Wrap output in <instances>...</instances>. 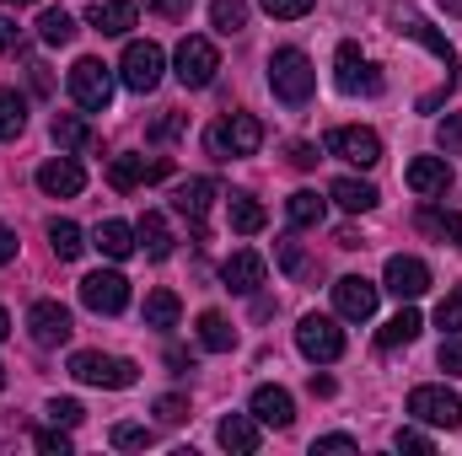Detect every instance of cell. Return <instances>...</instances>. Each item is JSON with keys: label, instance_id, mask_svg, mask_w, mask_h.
I'll return each instance as SVG.
<instances>
[{"label": "cell", "instance_id": "36", "mask_svg": "<svg viewBox=\"0 0 462 456\" xmlns=\"http://www.w3.org/2000/svg\"><path fill=\"white\" fill-rule=\"evenodd\" d=\"M226 215H231V231H242V236H253V231H263V226H269L263 205H258V199H247V194H231Z\"/></svg>", "mask_w": 462, "mask_h": 456}, {"label": "cell", "instance_id": "32", "mask_svg": "<svg viewBox=\"0 0 462 456\" xmlns=\"http://www.w3.org/2000/svg\"><path fill=\"white\" fill-rule=\"evenodd\" d=\"M38 38H43L49 49H65V43L76 38V16H70V11H60V5H49V11L38 16Z\"/></svg>", "mask_w": 462, "mask_h": 456}, {"label": "cell", "instance_id": "2", "mask_svg": "<svg viewBox=\"0 0 462 456\" xmlns=\"http://www.w3.org/2000/svg\"><path fill=\"white\" fill-rule=\"evenodd\" d=\"M387 22H393V32H403V38L425 43V49L447 65V81L457 87V49L447 43V32H436V27H430V16H425L414 0H393V5H387Z\"/></svg>", "mask_w": 462, "mask_h": 456}, {"label": "cell", "instance_id": "28", "mask_svg": "<svg viewBox=\"0 0 462 456\" xmlns=\"http://www.w3.org/2000/svg\"><path fill=\"white\" fill-rule=\"evenodd\" d=\"M420 328H425V317H420L414 306H403V312H398V317H393V323L376 333V349H403V343L420 339Z\"/></svg>", "mask_w": 462, "mask_h": 456}, {"label": "cell", "instance_id": "31", "mask_svg": "<svg viewBox=\"0 0 462 456\" xmlns=\"http://www.w3.org/2000/svg\"><path fill=\"white\" fill-rule=\"evenodd\" d=\"M27 129V97L16 87H0V140H16Z\"/></svg>", "mask_w": 462, "mask_h": 456}, {"label": "cell", "instance_id": "12", "mask_svg": "<svg viewBox=\"0 0 462 456\" xmlns=\"http://www.w3.org/2000/svg\"><path fill=\"white\" fill-rule=\"evenodd\" d=\"M216 70H221V54H216L210 38H183V43H178V81H183L189 92H205V87L216 81Z\"/></svg>", "mask_w": 462, "mask_h": 456}, {"label": "cell", "instance_id": "18", "mask_svg": "<svg viewBox=\"0 0 462 456\" xmlns=\"http://www.w3.org/2000/svg\"><path fill=\"white\" fill-rule=\"evenodd\" d=\"M376 296H382V285H371L360 274H345L334 285V306H339V317H349V323H365L376 312Z\"/></svg>", "mask_w": 462, "mask_h": 456}, {"label": "cell", "instance_id": "57", "mask_svg": "<svg viewBox=\"0 0 462 456\" xmlns=\"http://www.w3.org/2000/svg\"><path fill=\"white\" fill-rule=\"evenodd\" d=\"M441 11H452V16H462V0H441Z\"/></svg>", "mask_w": 462, "mask_h": 456}, {"label": "cell", "instance_id": "37", "mask_svg": "<svg viewBox=\"0 0 462 456\" xmlns=\"http://www.w3.org/2000/svg\"><path fill=\"white\" fill-rule=\"evenodd\" d=\"M210 27H216V32H242V27H247V5H242V0H216V5H210Z\"/></svg>", "mask_w": 462, "mask_h": 456}, {"label": "cell", "instance_id": "49", "mask_svg": "<svg viewBox=\"0 0 462 456\" xmlns=\"http://www.w3.org/2000/svg\"><path fill=\"white\" fill-rule=\"evenodd\" d=\"M318 161H323V156H318V145H307V140H296V145H291V167H301V172H307V167H318Z\"/></svg>", "mask_w": 462, "mask_h": 456}, {"label": "cell", "instance_id": "44", "mask_svg": "<svg viewBox=\"0 0 462 456\" xmlns=\"http://www.w3.org/2000/svg\"><path fill=\"white\" fill-rule=\"evenodd\" d=\"M393 446H398V451H414V456H430V435L414 430V424H403V430L393 435Z\"/></svg>", "mask_w": 462, "mask_h": 456}, {"label": "cell", "instance_id": "20", "mask_svg": "<svg viewBox=\"0 0 462 456\" xmlns=\"http://www.w3.org/2000/svg\"><path fill=\"white\" fill-rule=\"evenodd\" d=\"M247 408H253V419L269 424V430H291V424H296V397H291L285 387H258Z\"/></svg>", "mask_w": 462, "mask_h": 456}, {"label": "cell", "instance_id": "3", "mask_svg": "<svg viewBox=\"0 0 462 456\" xmlns=\"http://www.w3.org/2000/svg\"><path fill=\"white\" fill-rule=\"evenodd\" d=\"M263 145V123L253 114H231L221 123H210L205 129V150L216 156V161H236V156H253Z\"/></svg>", "mask_w": 462, "mask_h": 456}, {"label": "cell", "instance_id": "26", "mask_svg": "<svg viewBox=\"0 0 462 456\" xmlns=\"http://www.w3.org/2000/svg\"><path fill=\"white\" fill-rule=\"evenodd\" d=\"M328 199H334L339 210H349V215H365V210H376V188H371V183H360V178H334Z\"/></svg>", "mask_w": 462, "mask_h": 456}, {"label": "cell", "instance_id": "33", "mask_svg": "<svg viewBox=\"0 0 462 456\" xmlns=\"http://www.w3.org/2000/svg\"><path fill=\"white\" fill-rule=\"evenodd\" d=\"M49 247H54V258L60 263H70V258H81L87 252V236L76 221H49Z\"/></svg>", "mask_w": 462, "mask_h": 456}, {"label": "cell", "instance_id": "52", "mask_svg": "<svg viewBox=\"0 0 462 456\" xmlns=\"http://www.w3.org/2000/svg\"><path fill=\"white\" fill-rule=\"evenodd\" d=\"M145 5H151L156 16H183V11H189L194 0H145Z\"/></svg>", "mask_w": 462, "mask_h": 456}, {"label": "cell", "instance_id": "30", "mask_svg": "<svg viewBox=\"0 0 462 456\" xmlns=\"http://www.w3.org/2000/svg\"><path fill=\"white\" fill-rule=\"evenodd\" d=\"M285 221L296 231H307V226H323V199L312 194V188H296L291 199H285Z\"/></svg>", "mask_w": 462, "mask_h": 456}, {"label": "cell", "instance_id": "10", "mask_svg": "<svg viewBox=\"0 0 462 456\" xmlns=\"http://www.w3.org/2000/svg\"><path fill=\"white\" fill-rule=\"evenodd\" d=\"M328 156H339L349 167H376L382 161V140H376V129H365V123H339V129H328Z\"/></svg>", "mask_w": 462, "mask_h": 456}, {"label": "cell", "instance_id": "15", "mask_svg": "<svg viewBox=\"0 0 462 456\" xmlns=\"http://www.w3.org/2000/svg\"><path fill=\"white\" fill-rule=\"evenodd\" d=\"M27 333H32V343H43V349H60V343H70L76 323H70V312L60 301H32L27 306Z\"/></svg>", "mask_w": 462, "mask_h": 456}, {"label": "cell", "instance_id": "55", "mask_svg": "<svg viewBox=\"0 0 462 456\" xmlns=\"http://www.w3.org/2000/svg\"><path fill=\"white\" fill-rule=\"evenodd\" d=\"M334 242H339V247H365V242H360V231H355V226H345L339 236H334Z\"/></svg>", "mask_w": 462, "mask_h": 456}, {"label": "cell", "instance_id": "40", "mask_svg": "<svg viewBox=\"0 0 462 456\" xmlns=\"http://www.w3.org/2000/svg\"><path fill=\"white\" fill-rule=\"evenodd\" d=\"M436 328H447V333H462V290H452V296L436 306Z\"/></svg>", "mask_w": 462, "mask_h": 456}, {"label": "cell", "instance_id": "4", "mask_svg": "<svg viewBox=\"0 0 462 456\" xmlns=\"http://www.w3.org/2000/svg\"><path fill=\"white\" fill-rule=\"evenodd\" d=\"M70 376L87 381V387H108V392H124L140 381L134 360H118V354H97V349H76L70 354Z\"/></svg>", "mask_w": 462, "mask_h": 456}, {"label": "cell", "instance_id": "21", "mask_svg": "<svg viewBox=\"0 0 462 456\" xmlns=\"http://www.w3.org/2000/svg\"><path fill=\"white\" fill-rule=\"evenodd\" d=\"M263 274H269V269H263V258H258V252H247V247H242V252H231L226 263H221V285L236 290V296H253V290L263 285Z\"/></svg>", "mask_w": 462, "mask_h": 456}, {"label": "cell", "instance_id": "45", "mask_svg": "<svg viewBox=\"0 0 462 456\" xmlns=\"http://www.w3.org/2000/svg\"><path fill=\"white\" fill-rule=\"evenodd\" d=\"M436 360H441V370H447V376H462V333H447Z\"/></svg>", "mask_w": 462, "mask_h": 456}, {"label": "cell", "instance_id": "6", "mask_svg": "<svg viewBox=\"0 0 462 456\" xmlns=\"http://www.w3.org/2000/svg\"><path fill=\"white\" fill-rule=\"evenodd\" d=\"M70 97H76V108L103 114L114 103V70L103 59H76L70 65Z\"/></svg>", "mask_w": 462, "mask_h": 456}, {"label": "cell", "instance_id": "27", "mask_svg": "<svg viewBox=\"0 0 462 456\" xmlns=\"http://www.w3.org/2000/svg\"><path fill=\"white\" fill-rule=\"evenodd\" d=\"M92 247H97L103 258H129L140 242H134V226H124V221H103V226L92 231Z\"/></svg>", "mask_w": 462, "mask_h": 456}, {"label": "cell", "instance_id": "42", "mask_svg": "<svg viewBox=\"0 0 462 456\" xmlns=\"http://www.w3.org/2000/svg\"><path fill=\"white\" fill-rule=\"evenodd\" d=\"M43 414H49L54 424H65V430H76V424H81V403H76V397H54Z\"/></svg>", "mask_w": 462, "mask_h": 456}, {"label": "cell", "instance_id": "51", "mask_svg": "<svg viewBox=\"0 0 462 456\" xmlns=\"http://www.w3.org/2000/svg\"><path fill=\"white\" fill-rule=\"evenodd\" d=\"M167 365H172V376H189L194 370V354L189 349H167Z\"/></svg>", "mask_w": 462, "mask_h": 456}, {"label": "cell", "instance_id": "23", "mask_svg": "<svg viewBox=\"0 0 462 456\" xmlns=\"http://www.w3.org/2000/svg\"><path fill=\"white\" fill-rule=\"evenodd\" d=\"M134 16H140V11H134L129 0H92V5H87V22H92L103 38H124V32L134 27Z\"/></svg>", "mask_w": 462, "mask_h": 456}, {"label": "cell", "instance_id": "53", "mask_svg": "<svg viewBox=\"0 0 462 456\" xmlns=\"http://www.w3.org/2000/svg\"><path fill=\"white\" fill-rule=\"evenodd\" d=\"M156 140H172V134H183V114H172V118H162L156 129H151Z\"/></svg>", "mask_w": 462, "mask_h": 456}, {"label": "cell", "instance_id": "14", "mask_svg": "<svg viewBox=\"0 0 462 456\" xmlns=\"http://www.w3.org/2000/svg\"><path fill=\"white\" fill-rule=\"evenodd\" d=\"M162 178H172L167 156H156V161H145V156H114V167H108V188L114 194H134L140 183H162Z\"/></svg>", "mask_w": 462, "mask_h": 456}, {"label": "cell", "instance_id": "9", "mask_svg": "<svg viewBox=\"0 0 462 456\" xmlns=\"http://www.w3.org/2000/svg\"><path fill=\"white\" fill-rule=\"evenodd\" d=\"M409 414L420 424H436V430H462V397L447 387H414L409 392Z\"/></svg>", "mask_w": 462, "mask_h": 456}, {"label": "cell", "instance_id": "5", "mask_svg": "<svg viewBox=\"0 0 462 456\" xmlns=\"http://www.w3.org/2000/svg\"><path fill=\"white\" fill-rule=\"evenodd\" d=\"M296 349H301L312 365H334V360L345 354V328H339L334 317H323V312H307L301 328H296Z\"/></svg>", "mask_w": 462, "mask_h": 456}, {"label": "cell", "instance_id": "58", "mask_svg": "<svg viewBox=\"0 0 462 456\" xmlns=\"http://www.w3.org/2000/svg\"><path fill=\"white\" fill-rule=\"evenodd\" d=\"M5 5H38V0H5Z\"/></svg>", "mask_w": 462, "mask_h": 456}, {"label": "cell", "instance_id": "22", "mask_svg": "<svg viewBox=\"0 0 462 456\" xmlns=\"http://www.w3.org/2000/svg\"><path fill=\"white\" fill-rule=\"evenodd\" d=\"M216 441H221L226 451H236V456H253L258 446H263V430H258L253 414H226L221 430H216Z\"/></svg>", "mask_w": 462, "mask_h": 456}, {"label": "cell", "instance_id": "19", "mask_svg": "<svg viewBox=\"0 0 462 456\" xmlns=\"http://www.w3.org/2000/svg\"><path fill=\"white\" fill-rule=\"evenodd\" d=\"M403 183H409L420 199H436V194L452 188V167H447V156H414L409 172H403Z\"/></svg>", "mask_w": 462, "mask_h": 456}, {"label": "cell", "instance_id": "25", "mask_svg": "<svg viewBox=\"0 0 462 456\" xmlns=\"http://www.w3.org/2000/svg\"><path fill=\"white\" fill-rule=\"evenodd\" d=\"M134 242H140V252H145V258H156V263H162V258L172 252V231H167V215L145 210V215H140V226H134Z\"/></svg>", "mask_w": 462, "mask_h": 456}, {"label": "cell", "instance_id": "29", "mask_svg": "<svg viewBox=\"0 0 462 456\" xmlns=\"http://www.w3.org/2000/svg\"><path fill=\"white\" fill-rule=\"evenodd\" d=\"M178 317H183V301L172 296V290H151L145 296V328H178Z\"/></svg>", "mask_w": 462, "mask_h": 456}, {"label": "cell", "instance_id": "34", "mask_svg": "<svg viewBox=\"0 0 462 456\" xmlns=\"http://www.w3.org/2000/svg\"><path fill=\"white\" fill-rule=\"evenodd\" d=\"M199 343H205L210 354H231V349H236V328H231L221 312H205V317H199Z\"/></svg>", "mask_w": 462, "mask_h": 456}, {"label": "cell", "instance_id": "38", "mask_svg": "<svg viewBox=\"0 0 462 456\" xmlns=\"http://www.w3.org/2000/svg\"><path fill=\"white\" fill-rule=\"evenodd\" d=\"M108 441H114L118 451H145V446H156V430L151 424H114Z\"/></svg>", "mask_w": 462, "mask_h": 456}, {"label": "cell", "instance_id": "59", "mask_svg": "<svg viewBox=\"0 0 462 456\" xmlns=\"http://www.w3.org/2000/svg\"><path fill=\"white\" fill-rule=\"evenodd\" d=\"M0 392H5V365H0Z\"/></svg>", "mask_w": 462, "mask_h": 456}, {"label": "cell", "instance_id": "54", "mask_svg": "<svg viewBox=\"0 0 462 456\" xmlns=\"http://www.w3.org/2000/svg\"><path fill=\"white\" fill-rule=\"evenodd\" d=\"M11 258H16V231H11V226H0V269H5Z\"/></svg>", "mask_w": 462, "mask_h": 456}, {"label": "cell", "instance_id": "17", "mask_svg": "<svg viewBox=\"0 0 462 456\" xmlns=\"http://www.w3.org/2000/svg\"><path fill=\"white\" fill-rule=\"evenodd\" d=\"M38 188H43L49 199H76V194L87 188V172H81L76 156H54V161L38 167Z\"/></svg>", "mask_w": 462, "mask_h": 456}, {"label": "cell", "instance_id": "41", "mask_svg": "<svg viewBox=\"0 0 462 456\" xmlns=\"http://www.w3.org/2000/svg\"><path fill=\"white\" fill-rule=\"evenodd\" d=\"M32 446L49 456H70V435H65V424H54V430H38L32 435Z\"/></svg>", "mask_w": 462, "mask_h": 456}, {"label": "cell", "instance_id": "24", "mask_svg": "<svg viewBox=\"0 0 462 456\" xmlns=\"http://www.w3.org/2000/svg\"><path fill=\"white\" fill-rule=\"evenodd\" d=\"M49 134H54L60 150H97V129H92L87 118H76V114H54Z\"/></svg>", "mask_w": 462, "mask_h": 456}, {"label": "cell", "instance_id": "8", "mask_svg": "<svg viewBox=\"0 0 462 456\" xmlns=\"http://www.w3.org/2000/svg\"><path fill=\"white\" fill-rule=\"evenodd\" d=\"M162 70H167V59H162V49L145 38V43H129L124 49V59H118V81L129 87V92H156L162 87Z\"/></svg>", "mask_w": 462, "mask_h": 456}, {"label": "cell", "instance_id": "56", "mask_svg": "<svg viewBox=\"0 0 462 456\" xmlns=\"http://www.w3.org/2000/svg\"><path fill=\"white\" fill-rule=\"evenodd\" d=\"M5 333H11V317H5V306H0V343H5Z\"/></svg>", "mask_w": 462, "mask_h": 456}, {"label": "cell", "instance_id": "46", "mask_svg": "<svg viewBox=\"0 0 462 456\" xmlns=\"http://www.w3.org/2000/svg\"><path fill=\"white\" fill-rule=\"evenodd\" d=\"M156 419H162V424H183V419H189V403L167 392V397H156Z\"/></svg>", "mask_w": 462, "mask_h": 456}, {"label": "cell", "instance_id": "7", "mask_svg": "<svg viewBox=\"0 0 462 456\" xmlns=\"http://www.w3.org/2000/svg\"><path fill=\"white\" fill-rule=\"evenodd\" d=\"M334 81H339L345 97H376V92H382V76H376V65L360 54V43H339V54H334Z\"/></svg>", "mask_w": 462, "mask_h": 456}, {"label": "cell", "instance_id": "39", "mask_svg": "<svg viewBox=\"0 0 462 456\" xmlns=\"http://www.w3.org/2000/svg\"><path fill=\"white\" fill-rule=\"evenodd\" d=\"M436 145H441V156H462V114H447L436 123Z\"/></svg>", "mask_w": 462, "mask_h": 456}, {"label": "cell", "instance_id": "1", "mask_svg": "<svg viewBox=\"0 0 462 456\" xmlns=\"http://www.w3.org/2000/svg\"><path fill=\"white\" fill-rule=\"evenodd\" d=\"M269 87H274V97L285 108H307L312 92H318V70H312V59L301 49H274L269 54Z\"/></svg>", "mask_w": 462, "mask_h": 456}, {"label": "cell", "instance_id": "48", "mask_svg": "<svg viewBox=\"0 0 462 456\" xmlns=\"http://www.w3.org/2000/svg\"><path fill=\"white\" fill-rule=\"evenodd\" d=\"M312 451H360V441L355 435H318Z\"/></svg>", "mask_w": 462, "mask_h": 456}, {"label": "cell", "instance_id": "11", "mask_svg": "<svg viewBox=\"0 0 462 456\" xmlns=\"http://www.w3.org/2000/svg\"><path fill=\"white\" fill-rule=\"evenodd\" d=\"M81 306L97 312V317H118V312L129 306V279H124L118 269H97V274H87V279H81Z\"/></svg>", "mask_w": 462, "mask_h": 456}, {"label": "cell", "instance_id": "13", "mask_svg": "<svg viewBox=\"0 0 462 456\" xmlns=\"http://www.w3.org/2000/svg\"><path fill=\"white\" fill-rule=\"evenodd\" d=\"M216 199H221V183H216V178H189V183L172 194V210L189 221V231H194L199 242H205V215H210Z\"/></svg>", "mask_w": 462, "mask_h": 456}, {"label": "cell", "instance_id": "16", "mask_svg": "<svg viewBox=\"0 0 462 456\" xmlns=\"http://www.w3.org/2000/svg\"><path fill=\"white\" fill-rule=\"evenodd\" d=\"M382 285H387L398 301H420V296L430 290V269H425L420 258L398 252V258H387V274H382Z\"/></svg>", "mask_w": 462, "mask_h": 456}, {"label": "cell", "instance_id": "43", "mask_svg": "<svg viewBox=\"0 0 462 456\" xmlns=\"http://www.w3.org/2000/svg\"><path fill=\"white\" fill-rule=\"evenodd\" d=\"M258 5H263L269 16H280V22H296V16H307L318 0H258Z\"/></svg>", "mask_w": 462, "mask_h": 456}, {"label": "cell", "instance_id": "35", "mask_svg": "<svg viewBox=\"0 0 462 456\" xmlns=\"http://www.w3.org/2000/svg\"><path fill=\"white\" fill-rule=\"evenodd\" d=\"M414 221H420V231H430V236L457 242V247H462V215H457V210H436V205H425Z\"/></svg>", "mask_w": 462, "mask_h": 456}, {"label": "cell", "instance_id": "50", "mask_svg": "<svg viewBox=\"0 0 462 456\" xmlns=\"http://www.w3.org/2000/svg\"><path fill=\"white\" fill-rule=\"evenodd\" d=\"M16 43H22V27H16L11 16H0V54H11Z\"/></svg>", "mask_w": 462, "mask_h": 456}, {"label": "cell", "instance_id": "47", "mask_svg": "<svg viewBox=\"0 0 462 456\" xmlns=\"http://www.w3.org/2000/svg\"><path fill=\"white\" fill-rule=\"evenodd\" d=\"M280 269L296 279V274H307V252L296 247V242H280Z\"/></svg>", "mask_w": 462, "mask_h": 456}]
</instances>
